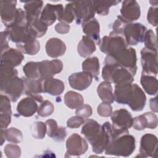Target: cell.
Here are the masks:
<instances>
[{
    "label": "cell",
    "instance_id": "51",
    "mask_svg": "<svg viewBox=\"0 0 158 158\" xmlns=\"http://www.w3.org/2000/svg\"><path fill=\"white\" fill-rule=\"evenodd\" d=\"M1 53H2L3 52H4L5 51L7 50L9 47L8 45V41H7V38H8V32L6 30L4 31H1Z\"/></svg>",
    "mask_w": 158,
    "mask_h": 158
},
{
    "label": "cell",
    "instance_id": "18",
    "mask_svg": "<svg viewBox=\"0 0 158 158\" xmlns=\"http://www.w3.org/2000/svg\"><path fill=\"white\" fill-rule=\"evenodd\" d=\"M132 91V83L124 81L115 84L114 99L121 104H128Z\"/></svg>",
    "mask_w": 158,
    "mask_h": 158
},
{
    "label": "cell",
    "instance_id": "29",
    "mask_svg": "<svg viewBox=\"0 0 158 158\" xmlns=\"http://www.w3.org/2000/svg\"><path fill=\"white\" fill-rule=\"evenodd\" d=\"M97 93L103 102L112 103L114 96L112 92V87L110 83L106 81L101 82L97 88Z\"/></svg>",
    "mask_w": 158,
    "mask_h": 158
},
{
    "label": "cell",
    "instance_id": "35",
    "mask_svg": "<svg viewBox=\"0 0 158 158\" xmlns=\"http://www.w3.org/2000/svg\"><path fill=\"white\" fill-rule=\"evenodd\" d=\"M23 71L27 78L30 79H39V62H28L23 67Z\"/></svg>",
    "mask_w": 158,
    "mask_h": 158
},
{
    "label": "cell",
    "instance_id": "32",
    "mask_svg": "<svg viewBox=\"0 0 158 158\" xmlns=\"http://www.w3.org/2000/svg\"><path fill=\"white\" fill-rule=\"evenodd\" d=\"M120 2V1H93V4L95 12L101 15H107L109 12V9Z\"/></svg>",
    "mask_w": 158,
    "mask_h": 158
},
{
    "label": "cell",
    "instance_id": "54",
    "mask_svg": "<svg viewBox=\"0 0 158 158\" xmlns=\"http://www.w3.org/2000/svg\"><path fill=\"white\" fill-rule=\"evenodd\" d=\"M6 139L5 130H4V128H1V145L3 144Z\"/></svg>",
    "mask_w": 158,
    "mask_h": 158
},
{
    "label": "cell",
    "instance_id": "30",
    "mask_svg": "<svg viewBox=\"0 0 158 158\" xmlns=\"http://www.w3.org/2000/svg\"><path fill=\"white\" fill-rule=\"evenodd\" d=\"M64 102L70 109H77L83 104V98L77 92L69 91L64 95Z\"/></svg>",
    "mask_w": 158,
    "mask_h": 158
},
{
    "label": "cell",
    "instance_id": "14",
    "mask_svg": "<svg viewBox=\"0 0 158 158\" xmlns=\"http://www.w3.org/2000/svg\"><path fill=\"white\" fill-rule=\"evenodd\" d=\"M157 138L152 134L144 135L140 141L139 156L143 157L157 158Z\"/></svg>",
    "mask_w": 158,
    "mask_h": 158
},
{
    "label": "cell",
    "instance_id": "15",
    "mask_svg": "<svg viewBox=\"0 0 158 158\" xmlns=\"http://www.w3.org/2000/svg\"><path fill=\"white\" fill-rule=\"evenodd\" d=\"M22 79L24 82L25 94L39 102H43V98L40 95V93L43 92L41 81L39 79H30L27 77H23Z\"/></svg>",
    "mask_w": 158,
    "mask_h": 158
},
{
    "label": "cell",
    "instance_id": "28",
    "mask_svg": "<svg viewBox=\"0 0 158 158\" xmlns=\"http://www.w3.org/2000/svg\"><path fill=\"white\" fill-rule=\"evenodd\" d=\"M144 91L149 95H156L158 90V83L156 77L142 73L140 80Z\"/></svg>",
    "mask_w": 158,
    "mask_h": 158
},
{
    "label": "cell",
    "instance_id": "41",
    "mask_svg": "<svg viewBox=\"0 0 158 158\" xmlns=\"http://www.w3.org/2000/svg\"><path fill=\"white\" fill-rule=\"evenodd\" d=\"M129 23H131V22H128V21L125 20L122 17H121V15L118 16L117 19L115 20V21L113 23V26H112L113 31L111 32L116 35L123 36L124 28L126 27V25Z\"/></svg>",
    "mask_w": 158,
    "mask_h": 158
},
{
    "label": "cell",
    "instance_id": "22",
    "mask_svg": "<svg viewBox=\"0 0 158 158\" xmlns=\"http://www.w3.org/2000/svg\"><path fill=\"white\" fill-rule=\"evenodd\" d=\"M45 48L48 56L52 58L62 56L66 51L64 42L57 38L49 39L46 43Z\"/></svg>",
    "mask_w": 158,
    "mask_h": 158
},
{
    "label": "cell",
    "instance_id": "7",
    "mask_svg": "<svg viewBox=\"0 0 158 158\" xmlns=\"http://www.w3.org/2000/svg\"><path fill=\"white\" fill-rule=\"evenodd\" d=\"M141 66L143 73L156 77L157 74V51L144 48L141 51Z\"/></svg>",
    "mask_w": 158,
    "mask_h": 158
},
{
    "label": "cell",
    "instance_id": "3",
    "mask_svg": "<svg viewBox=\"0 0 158 158\" xmlns=\"http://www.w3.org/2000/svg\"><path fill=\"white\" fill-rule=\"evenodd\" d=\"M135 149V139L128 133L113 138L105 149V154L116 156L128 157Z\"/></svg>",
    "mask_w": 158,
    "mask_h": 158
},
{
    "label": "cell",
    "instance_id": "47",
    "mask_svg": "<svg viewBox=\"0 0 158 158\" xmlns=\"http://www.w3.org/2000/svg\"><path fill=\"white\" fill-rule=\"evenodd\" d=\"M157 8L154 7H149L148 14L147 20L148 22L152 26L156 27L157 25Z\"/></svg>",
    "mask_w": 158,
    "mask_h": 158
},
{
    "label": "cell",
    "instance_id": "26",
    "mask_svg": "<svg viewBox=\"0 0 158 158\" xmlns=\"http://www.w3.org/2000/svg\"><path fill=\"white\" fill-rule=\"evenodd\" d=\"M64 83L56 78H50L44 80L43 83V92L52 96L60 95L64 90Z\"/></svg>",
    "mask_w": 158,
    "mask_h": 158
},
{
    "label": "cell",
    "instance_id": "48",
    "mask_svg": "<svg viewBox=\"0 0 158 158\" xmlns=\"http://www.w3.org/2000/svg\"><path fill=\"white\" fill-rule=\"evenodd\" d=\"M85 123L83 118L78 115L70 118L67 122V126L70 128H77Z\"/></svg>",
    "mask_w": 158,
    "mask_h": 158
},
{
    "label": "cell",
    "instance_id": "34",
    "mask_svg": "<svg viewBox=\"0 0 158 158\" xmlns=\"http://www.w3.org/2000/svg\"><path fill=\"white\" fill-rule=\"evenodd\" d=\"M16 46L22 52L28 55H35L40 49V43L36 38L25 43L16 44Z\"/></svg>",
    "mask_w": 158,
    "mask_h": 158
},
{
    "label": "cell",
    "instance_id": "4",
    "mask_svg": "<svg viewBox=\"0 0 158 158\" xmlns=\"http://www.w3.org/2000/svg\"><path fill=\"white\" fill-rule=\"evenodd\" d=\"M101 51L114 59L121 55L128 47L124 37L110 32L109 36H104L99 44Z\"/></svg>",
    "mask_w": 158,
    "mask_h": 158
},
{
    "label": "cell",
    "instance_id": "42",
    "mask_svg": "<svg viewBox=\"0 0 158 158\" xmlns=\"http://www.w3.org/2000/svg\"><path fill=\"white\" fill-rule=\"evenodd\" d=\"M4 152L7 157L17 158L20 156V148L15 144H8L4 148Z\"/></svg>",
    "mask_w": 158,
    "mask_h": 158
},
{
    "label": "cell",
    "instance_id": "6",
    "mask_svg": "<svg viewBox=\"0 0 158 158\" xmlns=\"http://www.w3.org/2000/svg\"><path fill=\"white\" fill-rule=\"evenodd\" d=\"M88 147V143L83 138L77 133H73L66 141L67 151L65 156H80L87 151Z\"/></svg>",
    "mask_w": 158,
    "mask_h": 158
},
{
    "label": "cell",
    "instance_id": "24",
    "mask_svg": "<svg viewBox=\"0 0 158 158\" xmlns=\"http://www.w3.org/2000/svg\"><path fill=\"white\" fill-rule=\"evenodd\" d=\"M36 101L31 97L22 99L17 104L18 113L23 117H31L38 110Z\"/></svg>",
    "mask_w": 158,
    "mask_h": 158
},
{
    "label": "cell",
    "instance_id": "5",
    "mask_svg": "<svg viewBox=\"0 0 158 158\" xmlns=\"http://www.w3.org/2000/svg\"><path fill=\"white\" fill-rule=\"evenodd\" d=\"M146 30V27L140 23H128L123 33L127 44L128 46L136 45L143 42Z\"/></svg>",
    "mask_w": 158,
    "mask_h": 158
},
{
    "label": "cell",
    "instance_id": "16",
    "mask_svg": "<svg viewBox=\"0 0 158 158\" xmlns=\"http://www.w3.org/2000/svg\"><path fill=\"white\" fill-rule=\"evenodd\" d=\"M93 78L90 73L83 71L72 73L69 77L68 80L70 86L72 88L82 91L86 89L91 85Z\"/></svg>",
    "mask_w": 158,
    "mask_h": 158
},
{
    "label": "cell",
    "instance_id": "43",
    "mask_svg": "<svg viewBox=\"0 0 158 158\" xmlns=\"http://www.w3.org/2000/svg\"><path fill=\"white\" fill-rule=\"evenodd\" d=\"M133 127L137 130H142L147 128V120L144 114L135 117L133 118Z\"/></svg>",
    "mask_w": 158,
    "mask_h": 158
},
{
    "label": "cell",
    "instance_id": "52",
    "mask_svg": "<svg viewBox=\"0 0 158 158\" xmlns=\"http://www.w3.org/2000/svg\"><path fill=\"white\" fill-rule=\"evenodd\" d=\"M70 25L67 23L60 22L56 25L55 30L56 32L60 34H65L67 33L70 31Z\"/></svg>",
    "mask_w": 158,
    "mask_h": 158
},
{
    "label": "cell",
    "instance_id": "11",
    "mask_svg": "<svg viewBox=\"0 0 158 158\" xmlns=\"http://www.w3.org/2000/svg\"><path fill=\"white\" fill-rule=\"evenodd\" d=\"M63 69V63L59 59L43 60L39 62V72L41 81L52 78L54 75L60 73Z\"/></svg>",
    "mask_w": 158,
    "mask_h": 158
},
{
    "label": "cell",
    "instance_id": "39",
    "mask_svg": "<svg viewBox=\"0 0 158 158\" xmlns=\"http://www.w3.org/2000/svg\"><path fill=\"white\" fill-rule=\"evenodd\" d=\"M6 139L12 143H19L23 140V135L20 130L16 128L11 127L5 129Z\"/></svg>",
    "mask_w": 158,
    "mask_h": 158
},
{
    "label": "cell",
    "instance_id": "23",
    "mask_svg": "<svg viewBox=\"0 0 158 158\" xmlns=\"http://www.w3.org/2000/svg\"><path fill=\"white\" fill-rule=\"evenodd\" d=\"M83 31L88 37L91 39L96 44H98L100 43L99 37V23L98 20L93 18L87 22L82 23Z\"/></svg>",
    "mask_w": 158,
    "mask_h": 158
},
{
    "label": "cell",
    "instance_id": "17",
    "mask_svg": "<svg viewBox=\"0 0 158 158\" xmlns=\"http://www.w3.org/2000/svg\"><path fill=\"white\" fill-rule=\"evenodd\" d=\"M121 17L128 22L138 20L141 15L140 7L136 1H123L120 9Z\"/></svg>",
    "mask_w": 158,
    "mask_h": 158
},
{
    "label": "cell",
    "instance_id": "45",
    "mask_svg": "<svg viewBox=\"0 0 158 158\" xmlns=\"http://www.w3.org/2000/svg\"><path fill=\"white\" fill-rule=\"evenodd\" d=\"M93 113L92 108L88 104H83L80 107L77 109L75 114L83 118H86L89 117Z\"/></svg>",
    "mask_w": 158,
    "mask_h": 158
},
{
    "label": "cell",
    "instance_id": "49",
    "mask_svg": "<svg viewBox=\"0 0 158 158\" xmlns=\"http://www.w3.org/2000/svg\"><path fill=\"white\" fill-rule=\"evenodd\" d=\"M45 123H46V127H47L48 135L49 137L52 138L53 136L56 134V133L58 129L57 122L53 119H49L46 121Z\"/></svg>",
    "mask_w": 158,
    "mask_h": 158
},
{
    "label": "cell",
    "instance_id": "13",
    "mask_svg": "<svg viewBox=\"0 0 158 158\" xmlns=\"http://www.w3.org/2000/svg\"><path fill=\"white\" fill-rule=\"evenodd\" d=\"M28 25H15L7 28L8 38L16 44L25 43L35 39L30 33Z\"/></svg>",
    "mask_w": 158,
    "mask_h": 158
},
{
    "label": "cell",
    "instance_id": "25",
    "mask_svg": "<svg viewBox=\"0 0 158 158\" xmlns=\"http://www.w3.org/2000/svg\"><path fill=\"white\" fill-rule=\"evenodd\" d=\"M42 1H28L24 2V9L28 23L38 19L43 7Z\"/></svg>",
    "mask_w": 158,
    "mask_h": 158
},
{
    "label": "cell",
    "instance_id": "44",
    "mask_svg": "<svg viewBox=\"0 0 158 158\" xmlns=\"http://www.w3.org/2000/svg\"><path fill=\"white\" fill-rule=\"evenodd\" d=\"M98 114L101 117H109L112 113V107L110 103L102 102L100 104L97 109Z\"/></svg>",
    "mask_w": 158,
    "mask_h": 158
},
{
    "label": "cell",
    "instance_id": "9",
    "mask_svg": "<svg viewBox=\"0 0 158 158\" xmlns=\"http://www.w3.org/2000/svg\"><path fill=\"white\" fill-rule=\"evenodd\" d=\"M17 1L14 0H2L0 1V13L2 23L7 28L10 27L15 22L17 9Z\"/></svg>",
    "mask_w": 158,
    "mask_h": 158
},
{
    "label": "cell",
    "instance_id": "2",
    "mask_svg": "<svg viewBox=\"0 0 158 158\" xmlns=\"http://www.w3.org/2000/svg\"><path fill=\"white\" fill-rule=\"evenodd\" d=\"M104 64L102 70V77L106 81L117 84L124 81L132 83L134 81V75L112 57L107 56Z\"/></svg>",
    "mask_w": 158,
    "mask_h": 158
},
{
    "label": "cell",
    "instance_id": "36",
    "mask_svg": "<svg viewBox=\"0 0 158 158\" xmlns=\"http://www.w3.org/2000/svg\"><path fill=\"white\" fill-rule=\"evenodd\" d=\"M75 19V14L73 2H70L66 4L64 10L63 15L62 17L59 20V21H60V22L68 24L72 23Z\"/></svg>",
    "mask_w": 158,
    "mask_h": 158
},
{
    "label": "cell",
    "instance_id": "50",
    "mask_svg": "<svg viewBox=\"0 0 158 158\" xmlns=\"http://www.w3.org/2000/svg\"><path fill=\"white\" fill-rule=\"evenodd\" d=\"M67 136V131L65 127H58V129L56 134L52 138L54 140L56 141H63Z\"/></svg>",
    "mask_w": 158,
    "mask_h": 158
},
{
    "label": "cell",
    "instance_id": "38",
    "mask_svg": "<svg viewBox=\"0 0 158 158\" xmlns=\"http://www.w3.org/2000/svg\"><path fill=\"white\" fill-rule=\"evenodd\" d=\"M46 131V125L44 122H36L31 125V135L36 139H43L45 136Z\"/></svg>",
    "mask_w": 158,
    "mask_h": 158
},
{
    "label": "cell",
    "instance_id": "21",
    "mask_svg": "<svg viewBox=\"0 0 158 158\" xmlns=\"http://www.w3.org/2000/svg\"><path fill=\"white\" fill-rule=\"evenodd\" d=\"M10 99L6 95L0 96V128H6L11 122V105Z\"/></svg>",
    "mask_w": 158,
    "mask_h": 158
},
{
    "label": "cell",
    "instance_id": "46",
    "mask_svg": "<svg viewBox=\"0 0 158 158\" xmlns=\"http://www.w3.org/2000/svg\"><path fill=\"white\" fill-rule=\"evenodd\" d=\"M147 120V128L150 129H154L157 126V117L151 112H148L143 114Z\"/></svg>",
    "mask_w": 158,
    "mask_h": 158
},
{
    "label": "cell",
    "instance_id": "40",
    "mask_svg": "<svg viewBox=\"0 0 158 158\" xmlns=\"http://www.w3.org/2000/svg\"><path fill=\"white\" fill-rule=\"evenodd\" d=\"M54 107L52 102L46 100L41 102L38 108V115L41 117H48L51 115L54 112Z\"/></svg>",
    "mask_w": 158,
    "mask_h": 158
},
{
    "label": "cell",
    "instance_id": "19",
    "mask_svg": "<svg viewBox=\"0 0 158 158\" xmlns=\"http://www.w3.org/2000/svg\"><path fill=\"white\" fill-rule=\"evenodd\" d=\"M146 97L142 89L136 83L132 84V91L128 105L133 111H141L145 106Z\"/></svg>",
    "mask_w": 158,
    "mask_h": 158
},
{
    "label": "cell",
    "instance_id": "37",
    "mask_svg": "<svg viewBox=\"0 0 158 158\" xmlns=\"http://www.w3.org/2000/svg\"><path fill=\"white\" fill-rule=\"evenodd\" d=\"M143 41L146 48L152 51H157V43L156 36L151 29H149L146 31Z\"/></svg>",
    "mask_w": 158,
    "mask_h": 158
},
{
    "label": "cell",
    "instance_id": "55",
    "mask_svg": "<svg viewBox=\"0 0 158 158\" xmlns=\"http://www.w3.org/2000/svg\"><path fill=\"white\" fill-rule=\"evenodd\" d=\"M149 2H150L151 4H152V6H153V7H154V6H157V3H158V1H149Z\"/></svg>",
    "mask_w": 158,
    "mask_h": 158
},
{
    "label": "cell",
    "instance_id": "20",
    "mask_svg": "<svg viewBox=\"0 0 158 158\" xmlns=\"http://www.w3.org/2000/svg\"><path fill=\"white\" fill-rule=\"evenodd\" d=\"M23 59V56L20 51L9 48L1 55V64L12 67L18 66Z\"/></svg>",
    "mask_w": 158,
    "mask_h": 158
},
{
    "label": "cell",
    "instance_id": "31",
    "mask_svg": "<svg viewBox=\"0 0 158 158\" xmlns=\"http://www.w3.org/2000/svg\"><path fill=\"white\" fill-rule=\"evenodd\" d=\"M83 71L90 73L93 77L97 78L99 73V62L97 57H89L85 59L82 63Z\"/></svg>",
    "mask_w": 158,
    "mask_h": 158
},
{
    "label": "cell",
    "instance_id": "10",
    "mask_svg": "<svg viewBox=\"0 0 158 158\" xmlns=\"http://www.w3.org/2000/svg\"><path fill=\"white\" fill-rule=\"evenodd\" d=\"M112 127L119 130H128L132 127L133 118L125 109H120L115 110L111 114Z\"/></svg>",
    "mask_w": 158,
    "mask_h": 158
},
{
    "label": "cell",
    "instance_id": "53",
    "mask_svg": "<svg viewBox=\"0 0 158 158\" xmlns=\"http://www.w3.org/2000/svg\"><path fill=\"white\" fill-rule=\"evenodd\" d=\"M150 108L152 111H154L155 112H157L158 109H157V97H155L154 98H151L150 99Z\"/></svg>",
    "mask_w": 158,
    "mask_h": 158
},
{
    "label": "cell",
    "instance_id": "33",
    "mask_svg": "<svg viewBox=\"0 0 158 158\" xmlns=\"http://www.w3.org/2000/svg\"><path fill=\"white\" fill-rule=\"evenodd\" d=\"M28 27L30 33L35 38L42 37L48 30V26L40 19L29 23Z\"/></svg>",
    "mask_w": 158,
    "mask_h": 158
},
{
    "label": "cell",
    "instance_id": "27",
    "mask_svg": "<svg viewBox=\"0 0 158 158\" xmlns=\"http://www.w3.org/2000/svg\"><path fill=\"white\" fill-rule=\"evenodd\" d=\"M95 51V43L87 36H83L77 46V51L79 55L83 57H87Z\"/></svg>",
    "mask_w": 158,
    "mask_h": 158
},
{
    "label": "cell",
    "instance_id": "8",
    "mask_svg": "<svg viewBox=\"0 0 158 158\" xmlns=\"http://www.w3.org/2000/svg\"><path fill=\"white\" fill-rule=\"evenodd\" d=\"M73 4L77 23H82L94 18L95 11L93 1H75Z\"/></svg>",
    "mask_w": 158,
    "mask_h": 158
},
{
    "label": "cell",
    "instance_id": "1",
    "mask_svg": "<svg viewBox=\"0 0 158 158\" xmlns=\"http://www.w3.org/2000/svg\"><path fill=\"white\" fill-rule=\"evenodd\" d=\"M17 74V70L14 67L1 64V91L12 102H16L24 90L23 80L19 78Z\"/></svg>",
    "mask_w": 158,
    "mask_h": 158
},
{
    "label": "cell",
    "instance_id": "12",
    "mask_svg": "<svg viewBox=\"0 0 158 158\" xmlns=\"http://www.w3.org/2000/svg\"><path fill=\"white\" fill-rule=\"evenodd\" d=\"M64 7L61 4H52L48 3L41 13L40 19L48 27L52 25L55 21L62 17L64 13Z\"/></svg>",
    "mask_w": 158,
    "mask_h": 158
}]
</instances>
